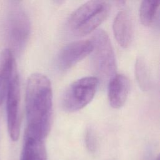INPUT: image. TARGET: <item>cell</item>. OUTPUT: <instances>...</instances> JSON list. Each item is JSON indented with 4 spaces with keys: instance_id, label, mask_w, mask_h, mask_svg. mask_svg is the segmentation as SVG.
Masks as SVG:
<instances>
[{
    "instance_id": "cell-2",
    "label": "cell",
    "mask_w": 160,
    "mask_h": 160,
    "mask_svg": "<svg viewBox=\"0 0 160 160\" xmlns=\"http://www.w3.org/2000/svg\"><path fill=\"white\" fill-rule=\"evenodd\" d=\"M110 6L104 1H89L70 16L68 26L71 32L78 36L87 35L94 31L108 17Z\"/></svg>"
},
{
    "instance_id": "cell-10",
    "label": "cell",
    "mask_w": 160,
    "mask_h": 160,
    "mask_svg": "<svg viewBox=\"0 0 160 160\" xmlns=\"http://www.w3.org/2000/svg\"><path fill=\"white\" fill-rule=\"evenodd\" d=\"M16 70V64L11 49H3L0 54V106L6 98L11 79Z\"/></svg>"
},
{
    "instance_id": "cell-13",
    "label": "cell",
    "mask_w": 160,
    "mask_h": 160,
    "mask_svg": "<svg viewBox=\"0 0 160 160\" xmlns=\"http://www.w3.org/2000/svg\"><path fill=\"white\" fill-rule=\"evenodd\" d=\"M135 74L141 88L144 91L148 90L150 85L149 74L146 62L141 57L136 59L135 63Z\"/></svg>"
},
{
    "instance_id": "cell-11",
    "label": "cell",
    "mask_w": 160,
    "mask_h": 160,
    "mask_svg": "<svg viewBox=\"0 0 160 160\" xmlns=\"http://www.w3.org/2000/svg\"><path fill=\"white\" fill-rule=\"evenodd\" d=\"M20 160H48L44 140L24 135Z\"/></svg>"
},
{
    "instance_id": "cell-3",
    "label": "cell",
    "mask_w": 160,
    "mask_h": 160,
    "mask_svg": "<svg viewBox=\"0 0 160 160\" xmlns=\"http://www.w3.org/2000/svg\"><path fill=\"white\" fill-rule=\"evenodd\" d=\"M91 42L93 45L91 64L97 78L103 81L110 80L116 74V62L109 36L100 29L94 34Z\"/></svg>"
},
{
    "instance_id": "cell-5",
    "label": "cell",
    "mask_w": 160,
    "mask_h": 160,
    "mask_svg": "<svg viewBox=\"0 0 160 160\" xmlns=\"http://www.w3.org/2000/svg\"><path fill=\"white\" fill-rule=\"evenodd\" d=\"M6 30L9 42L17 51L22 49L30 34L31 23L26 12L19 6H14L9 12Z\"/></svg>"
},
{
    "instance_id": "cell-7",
    "label": "cell",
    "mask_w": 160,
    "mask_h": 160,
    "mask_svg": "<svg viewBox=\"0 0 160 160\" xmlns=\"http://www.w3.org/2000/svg\"><path fill=\"white\" fill-rule=\"evenodd\" d=\"M93 45L91 41H78L64 46L58 54L57 65L61 70L71 68L91 53Z\"/></svg>"
},
{
    "instance_id": "cell-12",
    "label": "cell",
    "mask_w": 160,
    "mask_h": 160,
    "mask_svg": "<svg viewBox=\"0 0 160 160\" xmlns=\"http://www.w3.org/2000/svg\"><path fill=\"white\" fill-rule=\"evenodd\" d=\"M160 1L158 0H144L139 8V18L145 26L153 25L158 19Z\"/></svg>"
},
{
    "instance_id": "cell-4",
    "label": "cell",
    "mask_w": 160,
    "mask_h": 160,
    "mask_svg": "<svg viewBox=\"0 0 160 160\" xmlns=\"http://www.w3.org/2000/svg\"><path fill=\"white\" fill-rule=\"evenodd\" d=\"M99 84L95 76H87L72 82L65 90L61 98L63 109L69 112L84 108L93 99Z\"/></svg>"
},
{
    "instance_id": "cell-15",
    "label": "cell",
    "mask_w": 160,
    "mask_h": 160,
    "mask_svg": "<svg viewBox=\"0 0 160 160\" xmlns=\"http://www.w3.org/2000/svg\"><path fill=\"white\" fill-rule=\"evenodd\" d=\"M155 160H159V156H158Z\"/></svg>"
},
{
    "instance_id": "cell-8",
    "label": "cell",
    "mask_w": 160,
    "mask_h": 160,
    "mask_svg": "<svg viewBox=\"0 0 160 160\" xmlns=\"http://www.w3.org/2000/svg\"><path fill=\"white\" fill-rule=\"evenodd\" d=\"M129 79L122 74H116L110 80L108 88L109 104L114 109L122 107L125 103L129 91Z\"/></svg>"
},
{
    "instance_id": "cell-14",
    "label": "cell",
    "mask_w": 160,
    "mask_h": 160,
    "mask_svg": "<svg viewBox=\"0 0 160 160\" xmlns=\"http://www.w3.org/2000/svg\"><path fill=\"white\" fill-rule=\"evenodd\" d=\"M85 144L87 149L91 152H94L97 147V140L94 131L88 128L85 134Z\"/></svg>"
},
{
    "instance_id": "cell-9",
    "label": "cell",
    "mask_w": 160,
    "mask_h": 160,
    "mask_svg": "<svg viewBox=\"0 0 160 160\" xmlns=\"http://www.w3.org/2000/svg\"><path fill=\"white\" fill-rule=\"evenodd\" d=\"M112 30L118 43L123 48H128L133 39V24L129 14L126 11H119L114 18Z\"/></svg>"
},
{
    "instance_id": "cell-6",
    "label": "cell",
    "mask_w": 160,
    "mask_h": 160,
    "mask_svg": "<svg viewBox=\"0 0 160 160\" xmlns=\"http://www.w3.org/2000/svg\"><path fill=\"white\" fill-rule=\"evenodd\" d=\"M6 98L8 131L11 139L16 141L19 137L21 128L20 82L17 70L12 76Z\"/></svg>"
},
{
    "instance_id": "cell-1",
    "label": "cell",
    "mask_w": 160,
    "mask_h": 160,
    "mask_svg": "<svg viewBox=\"0 0 160 160\" xmlns=\"http://www.w3.org/2000/svg\"><path fill=\"white\" fill-rule=\"evenodd\" d=\"M52 91L49 78L41 73L31 74L27 81L24 134L44 140L52 121Z\"/></svg>"
}]
</instances>
